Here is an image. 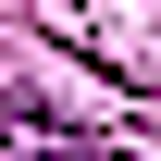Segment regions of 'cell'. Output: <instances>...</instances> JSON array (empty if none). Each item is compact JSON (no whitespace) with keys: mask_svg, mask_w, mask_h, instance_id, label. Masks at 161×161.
Masks as SVG:
<instances>
[{"mask_svg":"<svg viewBox=\"0 0 161 161\" xmlns=\"http://www.w3.org/2000/svg\"><path fill=\"white\" fill-rule=\"evenodd\" d=\"M13 161H136V149H87V136H25Z\"/></svg>","mask_w":161,"mask_h":161,"instance_id":"6da1fadb","label":"cell"}]
</instances>
